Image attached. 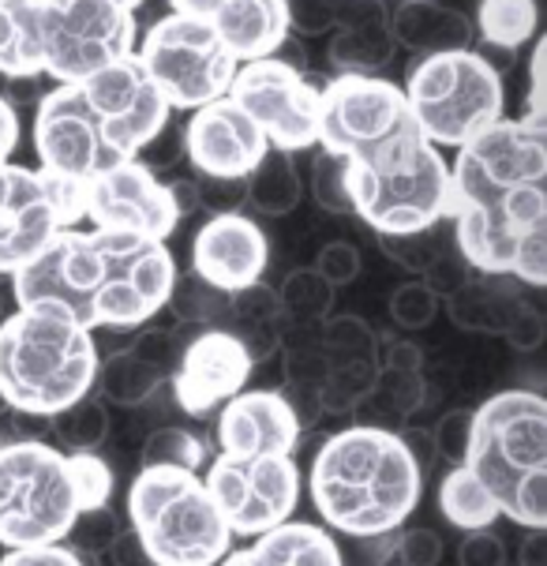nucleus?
Instances as JSON below:
<instances>
[{
  "label": "nucleus",
  "mask_w": 547,
  "mask_h": 566,
  "mask_svg": "<svg viewBox=\"0 0 547 566\" xmlns=\"http://www.w3.org/2000/svg\"><path fill=\"white\" fill-rule=\"evenodd\" d=\"M454 248L480 274L547 285V120L498 117L450 166Z\"/></svg>",
  "instance_id": "f257e3e1"
},
{
  "label": "nucleus",
  "mask_w": 547,
  "mask_h": 566,
  "mask_svg": "<svg viewBox=\"0 0 547 566\" xmlns=\"http://www.w3.org/2000/svg\"><path fill=\"white\" fill-rule=\"evenodd\" d=\"M177 263L166 241L120 229H64L12 271L15 308H53L86 331L147 326L166 308Z\"/></svg>",
  "instance_id": "f03ea898"
},
{
  "label": "nucleus",
  "mask_w": 547,
  "mask_h": 566,
  "mask_svg": "<svg viewBox=\"0 0 547 566\" xmlns=\"http://www.w3.org/2000/svg\"><path fill=\"white\" fill-rule=\"evenodd\" d=\"M169 117V102L132 53L80 83H56L50 94L38 98V169L72 188H83L102 172L139 158Z\"/></svg>",
  "instance_id": "7ed1b4c3"
},
{
  "label": "nucleus",
  "mask_w": 547,
  "mask_h": 566,
  "mask_svg": "<svg viewBox=\"0 0 547 566\" xmlns=\"http://www.w3.org/2000/svg\"><path fill=\"white\" fill-rule=\"evenodd\" d=\"M424 469L406 439L390 428L353 424L319 447L308 473V492L323 525L371 541L398 533L417 511Z\"/></svg>",
  "instance_id": "20e7f679"
},
{
  "label": "nucleus",
  "mask_w": 547,
  "mask_h": 566,
  "mask_svg": "<svg viewBox=\"0 0 547 566\" xmlns=\"http://www.w3.org/2000/svg\"><path fill=\"white\" fill-rule=\"evenodd\" d=\"M498 514L522 530H547V401L503 390L473 409L465 462Z\"/></svg>",
  "instance_id": "39448f33"
},
{
  "label": "nucleus",
  "mask_w": 547,
  "mask_h": 566,
  "mask_svg": "<svg viewBox=\"0 0 547 566\" xmlns=\"http://www.w3.org/2000/svg\"><path fill=\"white\" fill-rule=\"evenodd\" d=\"M94 331L53 308H15L0 319V406L12 412H53L94 390Z\"/></svg>",
  "instance_id": "423d86ee"
},
{
  "label": "nucleus",
  "mask_w": 547,
  "mask_h": 566,
  "mask_svg": "<svg viewBox=\"0 0 547 566\" xmlns=\"http://www.w3.org/2000/svg\"><path fill=\"white\" fill-rule=\"evenodd\" d=\"M345 177L353 214L376 229V237L420 233L446 222L450 161L420 132L345 161Z\"/></svg>",
  "instance_id": "0eeeda50"
},
{
  "label": "nucleus",
  "mask_w": 547,
  "mask_h": 566,
  "mask_svg": "<svg viewBox=\"0 0 547 566\" xmlns=\"http://www.w3.org/2000/svg\"><path fill=\"white\" fill-rule=\"evenodd\" d=\"M128 522L150 566H218L233 533L191 469L150 465L128 488Z\"/></svg>",
  "instance_id": "6e6552de"
},
{
  "label": "nucleus",
  "mask_w": 547,
  "mask_h": 566,
  "mask_svg": "<svg viewBox=\"0 0 547 566\" xmlns=\"http://www.w3.org/2000/svg\"><path fill=\"white\" fill-rule=\"evenodd\" d=\"M420 136L431 147H462L503 117V75L484 53L446 50L428 53L409 69L401 86Z\"/></svg>",
  "instance_id": "1a4fd4ad"
},
{
  "label": "nucleus",
  "mask_w": 547,
  "mask_h": 566,
  "mask_svg": "<svg viewBox=\"0 0 547 566\" xmlns=\"http://www.w3.org/2000/svg\"><path fill=\"white\" fill-rule=\"evenodd\" d=\"M83 514L69 454L42 439L0 443V544H61Z\"/></svg>",
  "instance_id": "9d476101"
},
{
  "label": "nucleus",
  "mask_w": 547,
  "mask_h": 566,
  "mask_svg": "<svg viewBox=\"0 0 547 566\" xmlns=\"http://www.w3.org/2000/svg\"><path fill=\"white\" fill-rule=\"evenodd\" d=\"M136 61L169 109L191 113L199 105L225 98L236 75V56L214 34L207 19L166 15L136 42Z\"/></svg>",
  "instance_id": "9b49d317"
},
{
  "label": "nucleus",
  "mask_w": 547,
  "mask_h": 566,
  "mask_svg": "<svg viewBox=\"0 0 547 566\" xmlns=\"http://www.w3.org/2000/svg\"><path fill=\"white\" fill-rule=\"evenodd\" d=\"M42 75L80 83L136 53V12L117 0H38Z\"/></svg>",
  "instance_id": "f8f14e48"
},
{
  "label": "nucleus",
  "mask_w": 547,
  "mask_h": 566,
  "mask_svg": "<svg viewBox=\"0 0 547 566\" xmlns=\"http://www.w3.org/2000/svg\"><path fill=\"white\" fill-rule=\"evenodd\" d=\"M203 488L233 536H263L290 522L301 503L293 454H222L207 465Z\"/></svg>",
  "instance_id": "ddd939ff"
},
{
  "label": "nucleus",
  "mask_w": 547,
  "mask_h": 566,
  "mask_svg": "<svg viewBox=\"0 0 547 566\" xmlns=\"http://www.w3.org/2000/svg\"><path fill=\"white\" fill-rule=\"evenodd\" d=\"M420 132L398 83L382 75H334L319 86V147L345 161Z\"/></svg>",
  "instance_id": "4468645a"
},
{
  "label": "nucleus",
  "mask_w": 547,
  "mask_h": 566,
  "mask_svg": "<svg viewBox=\"0 0 547 566\" xmlns=\"http://www.w3.org/2000/svg\"><path fill=\"white\" fill-rule=\"evenodd\" d=\"M83 188L31 166H0V274H12L64 229L83 222Z\"/></svg>",
  "instance_id": "2eb2a0df"
},
{
  "label": "nucleus",
  "mask_w": 547,
  "mask_h": 566,
  "mask_svg": "<svg viewBox=\"0 0 547 566\" xmlns=\"http://www.w3.org/2000/svg\"><path fill=\"white\" fill-rule=\"evenodd\" d=\"M229 98L252 117L271 150L296 155L319 143V86L277 56L236 64Z\"/></svg>",
  "instance_id": "dca6fc26"
},
{
  "label": "nucleus",
  "mask_w": 547,
  "mask_h": 566,
  "mask_svg": "<svg viewBox=\"0 0 547 566\" xmlns=\"http://www.w3.org/2000/svg\"><path fill=\"white\" fill-rule=\"evenodd\" d=\"M80 207L86 222L98 229H120V233L155 237V241H169L180 222L169 199V185H161L158 172L143 158L124 161L83 185Z\"/></svg>",
  "instance_id": "f3484780"
},
{
  "label": "nucleus",
  "mask_w": 547,
  "mask_h": 566,
  "mask_svg": "<svg viewBox=\"0 0 547 566\" xmlns=\"http://www.w3.org/2000/svg\"><path fill=\"white\" fill-rule=\"evenodd\" d=\"M180 132H185V155L196 172L214 180H244L271 150L263 132L229 94L191 109Z\"/></svg>",
  "instance_id": "a211bd4d"
},
{
  "label": "nucleus",
  "mask_w": 547,
  "mask_h": 566,
  "mask_svg": "<svg viewBox=\"0 0 547 566\" xmlns=\"http://www.w3.org/2000/svg\"><path fill=\"white\" fill-rule=\"evenodd\" d=\"M252 357H248L244 342L236 331H203L196 334L172 368V390H177V406L188 417H207L229 398L240 395L252 376Z\"/></svg>",
  "instance_id": "6ab92c4d"
},
{
  "label": "nucleus",
  "mask_w": 547,
  "mask_h": 566,
  "mask_svg": "<svg viewBox=\"0 0 547 566\" xmlns=\"http://www.w3.org/2000/svg\"><path fill=\"white\" fill-rule=\"evenodd\" d=\"M271 244L255 218L240 214H210L191 241V274L222 293H236L263 277Z\"/></svg>",
  "instance_id": "aec40b11"
},
{
  "label": "nucleus",
  "mask_w": 547,
  "mask_h": 566,
  "mask_svg": "<svg viewBox=\"0 0 547 566\" xmlns=\"http://www.w3.org/2000/svg\"><path fill=\"white\" fill-rule=\"evenodd\" d=\"M301 431L282 390H240L218 412L222 454H293Z\"/></svg>",
  "instance_id": "412c9836"
},
{
  "label": "nucleus",
  "mask_w": 547,
  "mask_h": 566,
  "mask_svg": "<svg viewBox=\"0 0 547 566\" xmlns=\"http://www.w3.org/2000/svg\"><path fill=\"white\" fill-rule=\"evenodd\" d=\"M236 64L274 56L290 38L285 0H222L218 12L207 19Z\"/></svg>",
  "instance_id": "4be33fe9"
},
{
  "label": "nucleus",
  "mask_w": 547,
  "mask_h": 566,
  "mask_svg": "<svg viewBox=\"0 0 547 566\" xmlns=\"http://www.w3.org/2000/svg\"><path fill=\"white\" fill-rule=\"evenodd\" d=\"M218 566H345L330 530L312 522H282L277 530L252 536L240 552H225Z\"/></svg>",
  "instance_id": "5701e85b"
},
{
  "label": "nucleus",
  "mask_w": 547,
  "mask_h": 566,
  "mask_svg": "<svg viewBox=\"0 0 547 566\" xmlns=\"http://www.w3.org/2000/svg\"><path fill=\"white\" fill-rule=\"evenodd\" d=\"M393 45L428 56L446 50H469L473 42V19L443 0H401L398 12H390Z\"/></svg>",
  "instance_id": "b1692460"
},
{
  "label": "nucleus",
  "mask_w": 547,
  "mask_h": 566,
  "mask_svg": "<svg viewBox=\"0 0 547 566\" xmlns=\"http://www.w3.org/2000/svg\"><path fill=\"white\" fill-rule=\"evenodd\" d=\"M38 0H0V80L27 83L42 75Z\"/></svg>",
  "instance_id": "393cba45"
},
{
  "label": "nucleus",
  "mask_w": 547,
  "mask_h": 566,
  "mask_svg": "<svg viewBox=\"0 0 547 566\" xmlns=\"http://www.w3.org/2000/svg\"><path fill=\"white\" fill-rule=\"evenodd\" d=\"M393 34L387 19H360V23H338L330 31L326 56L338 75H379L393 61Z\"/></svg>",
  "instance_id": "a878e982"
},
{
  "label": "nucleus",
  "mask_w": 547,
  "mask_h": 566,
  "mask_svg": "<svg viewBox=\"0 0 547 566\" xmlns=\"http://www.w3.org/2000/svg\"><path fill=\"white\" fill-rule=\"evenodd\" d=\"M304 199V177L296 169L293 155L266 150V158L244 177V203L263 218L293 214Z\"/></svg>",
  "instance_id": "bb28decb"
},
{
  "label": "nucleus",
  "mask_w": 547,
  "mask_h": 566,
  "mask_svg": "<svg viewBox=\"0 0 547 566\" xmlns=\"http://www.w3.org/2000/svg\"><path fill=\"white\" fill-rule=\"evenodd\" d=\"M161 382H166V376H161L158 368H150V364L139 360L136 353L120 349V353H113V357L98 360V371H94V395H98L105 406L139 409L158 395Z\"/></svg>",
  "instance_id": "cd10ccee"
},
{
  "label": "nucleus",
  "mask_w": 547,
  "mask_h": 566,
  "mask_svg": "<svg viewBox=\"0 0 547 566\" xmlns=\"http://www.w3.org/2000/svg\"><path fill=\"white\" fill-rule=\"evenodd\" d=\"M540 8L536 0H476L473 34L495 53H517L536 38Z\"/></svg>",
  "instance_id": "c85d7f7f"
},
{
  "label": "nucleus",
  "mask_w": 547,
  "mask_h": 566,
  "mask_svg": "<svg viewBox=\"0 0 547 566\" xmlns=\"http://www.w3.org/2000/svg\"><path fill=\"white\" fill-rule=\"evenodd\" d=\"M439 506H443V517L450 525H457L462 533L473 530H492L498 522V506L495 499L487 495V488L469 473V465H454L439 484Z\"/></svg>",
  "instance_id": "c756f323"
},
{
  "label": "nucleus",
  "mask_w": 547,
  "mask_h": 566,
  "mask_svg": "<svg viewBox=\"0 0 547 566\" xmlns=\"http://www.w3.org/2000/svg\"><path fill=\"white\" fill-rule=\"evenodd\" d=\"M50 436H56V443L69 450V454H91V450H98L105 443V436H109V406L91 390V395H83L75 406L53 412Z\"/></svg>",
  "instance_id": "7c9ffc66"
},
{
  "label": "nucleus",
  "mask_w": 547,
  "mask_h": 566,
  "mask_svg": "<svg viewBox=\"0 0 547 566\" xmlns=\"http://www.w3.org/2000/svg\"><path fill=\"white\" fill-rule=\"evenodd\" d=\"M379 379V360L376 357H338L330 360V371H326L319 398H323V412H349L357 409L364 398L371 395Z\"/></svg>",
  "instance_id": "2f4dec72"
},
{
  "label": "nucleus",
  "mask_w": 547,
  "mask_h": 566,
  "mask_svg": "<svg viewBox=\"0 0 547 566\" xmlns=\"http://www.w3.org/2000/svg\"><path fill=\"white\" fill-rule=\"evenodd\" d=\"M334 301H338V290H334V285L315 271V266L290 271V277L277 285L282 315L301 319V323H323L326 315H334Z\"/></svg>",
  "instance_id": "473e14b6"
},
{
  "label": "nucleus",
  "mask_w": 547,
  "mask_h": 566,
  "mask_svg": "<svg viewBox=\"0 0 547 566\" xmlns=\"http://www.w3.org/2000/svg\"><path fill=\"white\" fill-rule=\"evenodd\" d=\"M517 308V296L503 293V290H487V285L469 282L465 290H457L450 296V315H454L457 326L465 331H495L503 334L506 319Z\"/></svg>",
  "instance_id": "72a5a7b5"
},
{
  "label": "nucleus",
  "mask_w": 547,
  "mask_h": 566,
  "mask_svg": "<svg viewBox=\"0 0 547 566\" xmlns=\"http://www.w3.org/2000/svg\"><path fill=\"white\" fill-rule=\"evenodd\" d=\"M207 462V443L199 436H191L188 428H158L147 436L139 454V465H166V469H191L199 473V465Z\"/></svg>",
  "instance_id": "f704fd0d"
},
{
  "label": "nucleus",
  "mask_w": 547,
  "mask_h": 566,
  "mask_svg": "<svg viewBox=\"0 0 547 566\" xmlns=\"http://www.w3.org/2000/svg\"><path fill=\"white\" fill-rule=\"evenodd\" d=\"M166 308L177 312L180 323H210V319H218V315L229 308V293L207 285L199 274H185V277L177 274Z\"/></svg>",
  "instance_id": "c9c22d12"
},
{
  "label": "nucleus",
  "mask_w": 547,
  "mask_h": 566,
  "mask_svg": "<svg viewBox=\"0 0 547 566\" xmlns=\"http://www.w3.org/2000/svg\"><path fill=\"white\" fill-rule=\"evenodd\" d=\"M120 533L124 530H120L117 514H113L109 506H94V511H83L75 517V525H72V533L64 536V544H69L72 552H80L83 563H91L109 552Z\"/></svg>",
  "instance_id": "e433bc0d"
},
{
  "label": "nucleus",
  "mask_w": 547,
  "mask_h": 566,
  "mask_svg": "<svg viewBox=\"0 0 547 566\" xmlns=\"http://www.w3.org/2000/svg\"><path fill=\"white\" fill-rule=\"evenodd\" d=\"M376 334L371 326L357 319V315H326L323 319V345H326V357L338 360V357H376L371 349Z\"/></svg>",
  "instance_id": "4c0bfd02"
},
{
  "label": "nucleus",
  "mask_w": 547,
  "mask_h": 566,
  "mask_svg": "<svg viewBox=\"0 0 547 566\" xmlns=\"http://www.w3.org/2000/svg\"><path fill=\"white\" fill-rule=\"evenodd\" d=\"M312 196L315 203L330 214H353V199H349V177H345V158L338 155H323L312 166Z\"/></svg>",
  "instance_id": "58836bf2"
},
{
  "label": "nucleus",
  "mask_w": 547,
  "mask_h": 566,
  "mask_svg": "<svg viewBox=\"0 0 547 566\" xmlns=\"http://www.w3.org/2000/svg\"><path fill=\"white\" fill-rule=\"evenodd\" d=\"M443 226V222H439ZM439 226L431 229H420V233H398V237H379L382 252H387L393 263L406 266L412 274H424V266L443 252V233H439Z\"/></svg>",
  "instance_id": "ea45409f"
},
{
  "label": "nucleus",
  "mask_w": 547,
  "mask_h": 566,
  "mask_svg": "<svg viewBox=\"0 0 547 566\" xmlns=\"http://www.w3.org/2000/svg\"><path fill=\"white\" fill-rule=\"evenodd\" d=\"M435 308H439V296L428 290L424 282H406L390 293L387 301V312L390 319L401 326V331H424V326L435 319Z\"/></svg>",
  "instance_id": "a19ab883"
},
{
  "label": "nucleus",
  "mask_w": 547,
  "mask_h": 566,
  "mask_svg": "<svg viewBox=\"0 0 547 566\" xmlns=\"http://www.w3.org/2000/svg\"><path fill=\"white\" fill-rule=\"evenodd\" d=\"M69 465H72V481H75V492H80V503L83 511H94V506H105L113 495V469L102 462L98 454H69Z\"/></svg>",
  "instance_id": "79ce46f5"
},
{
  "label": "nucleus",
  "mask_w": 547,
  "mask_h": 566,
  "mask_svg": "<svg viewBox=\"0 0 547 566\" xmlns=\"http://www.w3.org/2000/svg\"><path fill=\"white\" fill-rule=\"evenodd\" d=\"M180 338H177V331L172 326H147V331H139L136 334V342L128 345V353H136L139 360H147L150 368H158L161 376H172V368H177V360H180Z\"/></svg>",
  "instance_id": "37998d69"
},
{
  "label": "nucleus",
  "mask_w": 547,
  "mask_h": 566,
  "mask_svg": "<svg viewBox=\"0 0 547 566\" xmlns=\"http://www.w3.org/2000/svg\"><path fill=\"white\" fill-rule=\"evenodd\" d=\"M473 282V266L465 263V255L457 252L454 244H446L443 252H439L431 263L424 266V285L435 296H454L457 290H465V285Z\"/></svg>",
  "instance_id": "c03bdc74"
},
{
  "label": "nucleus",
  "mask_w": 547,
  "mask_h": 566,
  "mask_svg": "<svg viewBox=\"0 0 547 566\" xmlns=\"http://www.w3.org/2000/svg\"><path fill=\"white\" fill-rule=\"evenodd\" d=\"M469 431H473V409H450L439 417L435 431H431V447L450 465H462L469 450Z\"/></svg>",
  "instance_id": "a18cd8bd"
},
{
  "label": "nucleus",
  "mask_w": 547,
  "mask_h": 566,
  "mask_svg": "<svg viewBox=\"0 0 547 566\" xmlns=\"http://www.w3.org/2000/svg\"><path fill=\"white\" fill-rule=\"evenodd\" d=\"M360 266L364 263H360L357 244H349V241H330L319 248V255H315V271H319L334 290H345V285L357 282Z\"/></svg>",
  "instance_id": "49530a36"
},
{
  "label": "nucleus",
  "mask_w": 547,
  "mask_h": 566,
  "mask_svg": "<svg viewBox=\"0 0 547 566\" xmlns=\"http://www.w3.org/2000/svg\"><path fill=\"white\" fill-rule=\"evenodd\" d=\"M229 312H236L240 323H274L282 315V304H277L274 285L252 282L244 290L229 293Z\"/></svg>",
  "instance_id": "de8ad7c7"
},
{
  "label": "nucleus",
  "mask_w": 547,
  "mask_h": 566,
  "mask_svg": "<svg viewBox=\"0 0 547 566\" xmlns=\"http://www.w3.org/2000/svg\"><path fill=\"white\" fill-rule=\"evenodd\" d=\"M393 559L406 566H439L443 563V536L431 530H398L393 533Z\"/></svg>",
  "instance_id": "09e8293b"
},
{
  "label": "nucleus",
  "mask_w": 547,
  "mask_h": 566,
  "mask_svg": "<svg viewBox=\"0 0 547 566\" xmlns=\"http://www.w3.org/2000/svg\"><path fill=\"white\" fill-rule=\"evenodd\" d=\"M285 15H290V31L304 38L330 34L334 23H338L334 0H285Z\"/></svg>",
  "instance_id": "8fccbe9b"
},
{
  "label": "nucleus",
  "mask_w": 547,
  "mask_h": 566,
  "mask_svg": "<svg viewBox=\"0 0 547 566\" xmlns=\"http://www.w3.org/2000/svg\"><path fill=\"white\" fill-rule=\"evenodd\" d=\"M506 544L503 536L492 530H473L465 533L462 548H457V566H506Z\"/></svg>",
  "instance_id": "3c124183"
},
{
  "label": "nucleus",
  "mask_w": 547,
  "mask_h": 566,
  "mask_svg": "<svg viewBox=\"0 0 547 566\" xmlns=\"http://www.w3.org/2000/svg\"><path fill=\"white\" fill-rule=\"evenodd\" d=\"M506 342L514 345L517 353H533L544 345V315L533 308V304L517 301V308L511 312V319L503 326Z\"/></svg>",
  "instance_id": "603ef678"
},
{
  "label": "nucleus",
  "mask_w": 547,
  "mask_h": 566,
  "mask_svg": "<svg viewBox=\"0 0 547 566\" xmlns=\"http://www.w3.org/2000/svg\"><path fill=\"white\" fill-rule=\"evenodd\" d=\"M0 566H86L80 552H72L69 544H38V548H12L0 555Z\"/></svg>",
  "instance_id": "864d4df0"
},
{
  "label": "nucleus",
  "mask_w": 547,
  "mask_h": 566,
  "mask_svg": "<svg viewBox=\"0 0 547 566\" xmlns=\"http://www.w3.org/2000/svg\"><path fill=\"white\" fill-rule=\"evenodd\" d=\"M199 191H203V207L210 210V214H233V210L244 203V180L203 177L199 180Z\"/></svg>",
  "instance_id": "5fc2aeb1"
},
{
  "label": "nucleus",
  "mask_w": 547,
  "mask_h": 566,
  "mask_svg": "<svg viewBox=\"0 0 547 566\" xmlns=\"http://www.w3.org/2000/svg\"><path fill=\"white\" fill-rule=\"evenodd\" d=\"M376 360H379V371H401V376H417V371L424 368V353H420V345L409 338L387 342L382 357H376Z\"/></svg>",
  "instance_id": "6e6d98bb"
},
{
  "label": "nucleus",
  "mask_w": 547,
  "mask_h": 566,
  "mask_svg": "<svg viewBox=\"0 0 547 566\" xmlns=\"http://www.w3.org/2000/svg\"><path fill=\"white\" fill-rule=\"evenodd\" d=\"M544 56H547V38H533V69H529V113L525 117L547 120V102H544Z\"/></svg>",
  "instance_id": "4d7b16f0"
},
{
  "label": "nucleus",
  "mask_w": 547,
  "mask_h": 566,
  "mask_svg": "<svg viewBox=\"0 0 547 566\" xmlns=\"http://www.w3.org/2000/svg\"><path fill=\"white\" fill-rule=\"evenodd\" d=\"M169 199H172V207H177V218H188V214H199V210H203V191H199L196 177L169 180Z\"/></svg>",
  "instance_id": "13d9d810"
},
{
  "label": "nucleus",
  "mask_w": 547,
  "mask_h": 566,
  "mask_svg": "<svg viewBox=\"0 0 547 566\" xmlns=\"http://www.w3.org/2000/svg\"><path fill=\"white\" fill-rule=\"evenodd\" d=\"M15 147H19V113H15V105L0 94V166L12 158Z\"/></svg>",
  "instance_id": "bf43d9fd"
},
{
  "label": "nucleus",
  "mask_w": 547,
  "mask_h": 566,
  "mask_svg": "<svg viewBox=\"0 0 547 566\" xmlns=\"http://www.w3.org/2000/svg\"><path fill=\"white\" fill-rule=\"evenodd\" d=\"M522 552H525L522 566H544V559H547V530H529Z\"/></svg>",
  "instance_id": "052dcab7"
},
{
  "label": "nucleus",
  "mask_w": 547,
  "mask_h": 566,
  "mask_svg": "<svg viewBox=\"0 0 547 566\" xmlns=\"http://www.w3.org/2000/svg\"><path fill=\"white\" fill-rule=\"evenodd\" d=\"M222 0H169V8L177 15H191V19H210L218 12Z\"/></svg>",
  "instance_id": "680f3d73"
},
{
  "label": "nucleus",
  "mask_w": 547,
  "mask_h": 566,
  "mask_svg": "<svg viewBox=\"0 0 547 566\" xmlns=\"http://www.w3.org/2000/svg\"><path fill=\"white\" fill-rule=\"evenodd\" d=\"M117 4H124V8H128V12H136V8L143 4V0H117Z\"/></svg>",
  "instance_id": "e2e57ef3"
},
{
  "label": "nucleus",
  "mask_w": 547,
  "mask_h": 566,
  "mask_svg": "<svg viewBox=\"0 0 547 566\" xmlns=\"http://www.w3.org/2000/svg\"><path fill=\"white\" fill-rule=\"evenodd\" d=\"M8 315V301H4V293H0V319Z\"/></svg>",
  "instance_id": "0e129e2a"
},
{
  "label": "nucleus",
  "mask_w": 547,
  "mask_h": 566,
  "mask_svg": "<svg viewBox=\"0 0 547 566\" xmlns=\"http://www.w3.org/2000/svg\"><path fill=\"white\" fill-rule=\"evenodd\" d=\"M387 566H406V563H398V559H390V563H387Z\"/></svg>",
  "instance_id": "69168bd1"
},
{
  "label": "nucleus",
  "mask_w": 547,
  "mask_h": 566,
  "mask_svg": "<svg viewBox=\"0 0 547 566\" xmlns=\"http://www.w3.org/2000/svg\"><path fill=\"white\" fill-rule=\"evenodd\" d=\"M117 566H132V563H117Z\"/></svg>",
  "instance_id": "338daca9"
}]
</instances>
